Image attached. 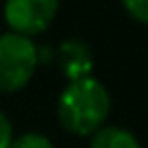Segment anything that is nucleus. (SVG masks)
Here are the masks:
<instances>
[{
  "label": "nucleus",
  "instance_id": "obj_4",
  "mask_svg": "<svg viewBox=\"0 0 148 148\" xmlns=\"http://www.w3.org/2000/svg\"><path fill=\"white\" fill-rule=\"evenodd\" d=\"M55 61L65 81H76L83 76H92L94 70V52L81 39H65L55 50Z\"/></svg>",
  "mask_w": 148,
  "mask_h": 148
},
{
  "label": "nucleus",
  "instance_id": "obj_5",
  "mask_svg": "<svg viewBox=\"0 0 148 148\" xmlns=\"http://www.w3.org/2000/svg\"><path fill=\"white\" fill-rule=\"evenodd\" d=\"M87 148H142V142L133 131L124 129V126L105 124L94 135H89Z\"/></svg>",
  "mask_w": 148,
  "mask_h": 148
},
{
  "label": "nucleus",
  "instance_id": "obj_2",
  "mask_svg": "<svg viewBox=\"0 0 148 148\" xmlns=\"http://www.w3.org/2000/svg\"><path fill=\"white\" fill-rule=\"evenodd\" d=\"M39 65V48L33 37L7 31L0 35V94L22 92Z\"/></svg>",
  "mask_w": 148,
  "mask_h": 148
},
{
  "label": "nucleus",
  "instance_id": "obj_6",
  "mask_svg": "<svg viewBox=\"0 0 148 148\" xmlns=\"http://www.w3.org/2000/svg\"><path fill=\"white\" fill-rule=\"evenodd\" d=\"M9 148H55V144H52V139L46 137L44 133L28 131V133L15 135Z\"/></svg>",
  "mask_w": 148,
  "mask_h": 148
},
{
  "label": "nucleus",
  "instance_id": "obj_7",
  "mask_svg": "<svg viewBox=\"0 0 148 148\" xmlns=\"http://www.w3.org/2000/svg\"><path fill=\"white\" fill-rule=\"evenodd\" d=\"M122 7L135 22L148 24V0H122Z\"/></svg>",
  "mask_w": 148,
  "mask_h": 148
},
{
  "label": "nucleus",
  "instance_id": "obj_8",
  "mask_svg": "<svg viewBox=\"0 0 148 148\" xmlns=\"http://www.w3.org/2000/svg\"><path fill=\"white\" fill-rule=\"evenodd\" d=\"M13 124L5 111H0V148H9L13 142Z\"/></svg>",
  "mask_w": 148,
  "mask_h": 148
},
{
  "label": "nucleus",
  "instance_id": "obj_3",
  "mask_svg": "<svg viewBox=\"0 0 148 148\" xmlns=\"http://www.w3.org/2000/svg\"><path fill=\"white\" fill-rule=\"evenodd\" d=\"M59 13V0H5L2 18L18 35H42Z\"/></svg>",
  "mask_w": 148,
  "mask_h": 148
},
{
  "label": "nucleus",
  "instance_id": "obj_1",
  "mask_svg": "<svg viewBox=\"0 0 148 148\" xmlns=\"http://www.w3.org/2000/svg\"><path fill=\"white\" fill-rule=\"evenodd\" d=\"M111 116V94L96 76L68 81L57 98V122L70 135L89 137Z\"/></svg>",
  "mask_w": 148,
  "mask_h": 148
}]
</instances>
